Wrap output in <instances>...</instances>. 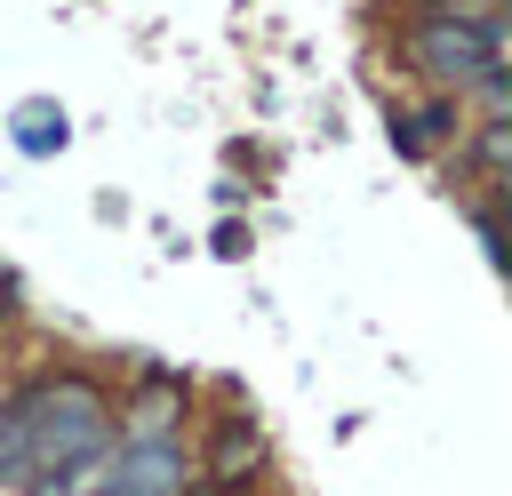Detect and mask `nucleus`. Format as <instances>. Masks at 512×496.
<instances>
[{
  "label": "nucleus",
  "mask_w": 512,
  "mask_h": 496,
  "mask_svg": "<svg viewBox=\"0 0 512 496\" xmlns=\"http://www.w3.org/2000/svg\"><path fill=\"white\" fill-rule=\"evenodd\" d=\"M24 416V456H32V496H64L104 448H112V400L88 376H40L32 392L8 400Z\"/></svg>",
  "instance_id": "obj_1"
},
{
  "label": "nucleus",
  "mask_w": 512,
  "mask_h": 496,
  "mask_svg": "<svg viewBox=\"0 0 512 496\" xmlns=\"http://www.w3.org/2000/svg\"><path fill=\"white\" fill-rule=\"evenodd\" d=\"M408 56L440 88H472L480 72L504 64V24H496V8H440V16H424L408 32Z\"/></svg>",
  "instance_id": "obj_2"
},
{
  "label": "nucleus",
  "mask_w": 512,
  "mask_h": 496,
  "mask_svg": "<svg viewBox=\"0 0 512 496\" xmlns=\"http://www.w3.org/2000/svg\"><path fill=\"white\" fill-rule=\"evenodd\" d=\"M200 472L216 480V488H256L264 480V432H256V416H216L208 424V440H200Z\"/></svg>",
  "instance_id": "obj_3"
},
{
  "label": "nucleus",
  "mask_w": 512,
  "mask_h": 496,
  "mask_svg": "<svg viewBox=\"0 0 512 496\" xmlns=\"http://www.w3.org/2000/svg\"><path fill=\"white\" fill-rule=\"evenodd\" d=\"M456 128V112L448 104H424V112H400V152H416V160H432V144Z\"/></svg>",
  "instance_id": "obj_4"
},
{
  "label": "nucleus",
  "mask_w": 512,
  "mask_h": 496,
  "mask_svg": "<svg viewBox=\"0 0 512 496\" xmlns=\"http://www.w3.org/2000/svg\"><path fill=\"white\" fill-rule=\"evenodd\" d=\"M168 424H176V392L168 384H144V400L128 416V440H168Z\"/></svg>",
  "instance_id": "obj_5"
},
{
  "label": "nucleus",
  "mask_w": 512,
  "mask_h": 496,
  "mask_svg": "<svg viewBox=\"0 0 512 496\" xmlns=\"http://www.w3.org/2000/svg\"><path fill=\"white\" fill-rule=\"evenodd\" d=\"M8 312H16V288H8V280H0V320H8Z\"/></svg>",
  "instance_id": "obj_6"
},
{
  "label": "nucleus",
  "mask_w": 512,
  "mask_h": 496,
  "mask_svg": "<svg viewBox=\"0 0 512 496\" xmlns=\"http://www.w3.org/2000/svg\"><path fill=\"white\" fill-rule=\"evenodd\" d=\"M448 8H504V0H448Z\"/></svg>",
  "instance_id": "obj_7"
}]
</instances>
